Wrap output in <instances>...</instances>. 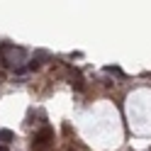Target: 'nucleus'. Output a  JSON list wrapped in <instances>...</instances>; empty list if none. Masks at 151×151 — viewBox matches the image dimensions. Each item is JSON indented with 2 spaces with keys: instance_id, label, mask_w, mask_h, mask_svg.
<instances>
[{
  "instance_id": "f257e3e1",
  "label": "nucleus",
  "mask_w": 151,
  "mask_h": 151,
  "mask_svg": "<svg viewBox=\"0 0 151 151\" xmlns=\"http://www.w3.org/2000/svg\"><path fill=\"white\" fill-rule=\"evenodd\" d=\"M51 144H54V129L46 124V127H42V129L34 134V139H32V151H46Z\"/></svg>"
},
{
  "instance_id": "f03ea898",
  "label": "nucleus",
  "mask_w": 151,
  "mask_h": 151,
  "mask_svg": "<svg viewBox=\"0 0 151 151\" xmlns=\"http://www.w3.org/2000/svg\"><path fill=\"white\" fill-rule=\"evenodd\" d=\"M12 139H15V134L10 129H0V141H3V144H10Z\"/></svg>"
},
{
  "instance_id": "7ed1b4c3",
  "label": "nucleus",
  "mask_w": 151,
  "mask_h": 151,
  "mask_svg": "<svg viewBox=\"0 0 151 151\" xmlns=\"http://www.w3.org/2000/svg\"><path fill=\"white\" fill-rule=\"evenodd\" d=\"M27 68H29V71H37V68H39V61H29V66H27Z\"/></svg>"
},
{
  "instance_id": "20e7f679",
  "label": "nucleus",
  "mask_w": 151,
  "mask_h": 151,
  "mask_svg": "<svg viewBox=\"0 0 151 151\" xmlns=\"http://www.w3.org/2000/svg\"><path fill=\"white\" fill-rule=\"evenodd\" d=\"M0 151H7V146H0Z\"/></svg>"
}]
</instances>
